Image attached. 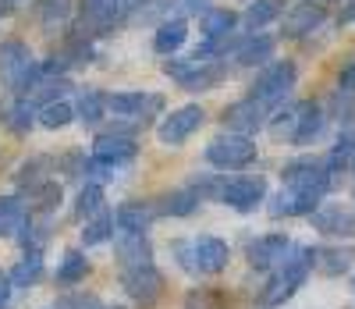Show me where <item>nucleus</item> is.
Masks as SVG:
<instances>
[{
	"mask_svg": "<svg viewBox=\"0 0 355 309\" xmlns=\"http://www.w3.org/2000/svg\"><path fill=\"white\" fill-rule=\"evenodd\" d=\"M331 185H334V174L327 171V164L316 167L306 178L284 181V189L270 203V217H309V213L323 203V196L331 192Z\"/></svg>",
	"mask_w": 355,
	"mask_h": 309,
	"instance_id": "1",
	"label": "nucleus"
},
{
	"mask_svg": "<svg viewBox=\"0 0 355 309\" xmlns=\"http://www.w3.org/2000/svg\"><path fill=\"white\" fill-rule=\"evenodd\" d=\"M0 78H4L8 89L18 92V97H28V92L36 89V82L43 78L40 65L33 60V50H28L21 40L0 43Z\"/></svg>",
	"mask_w": 355,
	"mask_h": 309,
	"instance_id": "2",
	"label": "nucleus"
},
{
	"mask_svg": "<svg viewBox=\"0 0 355 309\" xmlns=\"http://www.w3.org/2000/svg\"><path fill=\"white\" fill-rule=\"evenodd\" d=\"M206 160L217 171H245V167L256 164V142L249 135H239V132L217 135L206 146Z\"/></svg>",
	"mask_w": 355,
	"mask_h": 309,
	"instance_id": "3",
	"label": "nucleus"
},
{
	"mask_svg": "<svg viewBox=\"0 0 355 309\" xmlns=\"http://www.w3.org/2000/svg\"><path fill=\"white\" fill-rule=\"evenodd\" d=\"M295 78H299V68H295L291 60H274L270 68H263L256 75V82L249 85V97L259 100L263 107H277V103H284V97L291 92Z\"/></svg>",
	"mask_w": 355,
	"mask_h": 309,
	"instance_id": "4",
	"label": "nucleus"
},
{
	"mask_svg": "<svg viewBox=\"0 0 355 309\" xmlns=\"http://www.w3.org/2000/svg\"><path fill=\"white\" fill-rule=\"evenodd\" d=\"M121 288L125 295L142 306V309H150L160 295H164V274L153 267V263H146V267H132V270H121Z\"/></svg>",
	"mask_w": 355,
	"mask_h": 309,
	"instance_id": "5",
	"label": "nucleus"
},
{
	"mask_svg": "<svg viewBox=\"0 0 355 309\" xmlns=\"http://www.w3.org/2000/svg\"><path fill=\"white\" fill-rule=\"evenodd\" d=\"M202 121H206V110H202L199 103L178 107V110H171L160 125H157V139H160L164 146H182L192 132L202 128Z\"/></svg>",
	"mask_w": 355,
	"mask_h": 309,
	"instance_id": "6",
	"label": "nucleus"
},
{
	"mask_svg": "<svg viewBox=\"0 0 355 309\" xmlns=\"http://www.w3.org/2000/svg\"><path fill=\"white\" fill-rule=\"evenodd\" d=\"M263 199H266V178H259V174L231 178V181H224V192H220V203L231 206V210H239V213L256 210Z\"/></svg>",
	"mask_w": 355,
	"mask_h": 309,
	"instance_id": "7",
	"label": "nucleus"
},
{
	"mask_svg": "<svg viewBox=\"0 0 355 309\" xmlns=\"http://www.w3.org/2000/svg\"><path fill=\"white\" fill-rule=\"evenodd\" d=\"M266 110H270V107H263L259 100L245 97L239 103L224 107V128L227 132H239V135H252V132H259L266 125Z\"/></svg>",
	"mask_w": 355,
	"mask_h": 309,
	"instance_id": "8",
	"label": "nucleus"
},
{
	"mask_svg": "<svg viewBox=\"0 0 355 309\" xmlns=\"http://www.w3.org/2000/svg\"><path fill=\"white\" fill-rule=\"evenodd\" d=\"M309 221L320 235H331V238H352L355 235V213L338 206V203H320L309 213Z\"/></svg>",
	"mask_w": 355,
	"mask_h": 309,
	"instance_id": "9",
	"label": "nucleus"
},
{
	"mask_svg": "<svg viewBox=\"0 0 355 309\" xmlns=\"http://www.w3.org/2000/svg\"><path fill=\"white\" fill-rule=\"evenodd\" d=\"M288 253H291L288 235H263V238L249 242V249H245V256H249V267H252V270H274V267H281V263H284V256H288Z\"/></svg>",
	"mask_w": 355,
	"mask_h": 309,
	"instance_id": "10",
	"label": "nucleus"
},
{
	"mask_svg": "<svg viewBox=\"0 0 355 309\" xmlns=\"http://www.w3.org/2000/svg\"><path fill=\"white\" fill-rule=\"evenodd\" d=\"M114 253H117V263H121V270L153 263V245H150V238H146V231H117Z\"/></svg>",
	"mask_w": 355,
	"mask_h": 309,
	"instance_id": "11",
	"label": "nucleus"
},
{
	"mask_svg": "<svg viewBox=\"0 0 355 309\" xmlns=\"http://www.w3.org/2000/svg\"><path fill=\"white\" fill-rule=\"evenodd\" d=\"M323 18H327V8H323V4H313V0H306V4H295L291 11H284L281 28H284V36H288V40H299V36H309L313 28H320Z\"/></svg>",
	"mask_w": 355,
	"mask_h": 309,
	"instance_id": "12",
	"label": "nucleus"
},
{
	"mask_svg": "<svg viewBox=\"0 0 355 309\" xmlns=\"http://www.w3.org/2000/svg\"><path fill=\"white\" fill-rule=\"evenodd\" d=\"M135 139L132 135H121V132H103V135H96V142H93V157L96 160H103V164H110V167H121V164H132L135 160Z\"/></svg>",
	"mask_w": 355,
	"mask_h": 309,
	"instance_id": "13",
	"label": "nucleus"
},
{
	"mask_svg": "<svg viewBox=\"0 0 355 309\" xmlns=\"http://www.w3.org/2000/svg\"><path fill=\"white\" fill-rule=\"evenodd\" d=\"M192 253H196V270L199 274H220L231 260V249L227 242L217 238V235H199L192 238Z\"/></svg>",
	"mask_w": 355,
	"mask_h": 309,
	"instance_id": "14",
	"label": "nucleus"
},
{
	"mask_svg": "<svg viewBox=\"0 0 355 309\" xmlns=\"http://www.w3.org/2000/svg\"><path fill=\"white\" fill-rule=\"evenodd\" d=\"M157 213H160L157 206L132 199V203H121L114 210V221H117V231H150V224L157 221Z\"/></svg>",
	"mask_w": 355,
	"mask_h": 309,
	"instance_id": "15",
	"label": "nucleus"
},
{
	"mask_svg": "<svg viewBox=\"0 0 355 309\" xmlns=\"http://www.w3.org/2000/svg\"><path fill=\"white\" fill-rule=\"evenodd\" d=\"M274 50H277V43L270 40V36H263V33H252V36H245V40H239V47H234V60L239 65H266V60L274 57Z\"/></svg>",
	"mask_w": 355,
	"mask_h": 309,
	"instance_id": "16",
	"label": "nucleus"
},
{
	"mask_svg": "<svg viewBox=\"0 0 355 309\" xmlns=\"http://www.w3.org/2000/svg\"><path fill=\"white\" fill-rule=\"evenodd\" d=\"M146 103H150V97H146L142 89H125V92H110L107 97V110L114 117H139L142 121Z\"/></svg>",
	"mask_w": 355,
	"mask_h": 309,
	"instance_id": "17",
	"label": "nucleus"
},
{
	"mask_svg": "<svg viewBox=\"0 0 355 309\" xmlns=\"http://www.w3.org/2000/svg\"><path fill=\"white\" fill-rule=\"evenodd\" d=\"M323 125H327V114L320 110V103H313V100H306L302 103V117H299V128H295V146H309L313 139H320V132H323Z\"/></svg>",
	"mask_w": 355,
	"mask_h": 309,
	"instance_id": "18",
	"label": "nucleus"
},
{
	"mask_svg": "<svg viewBox=\"0 0 355 309\" xmlns=\"http://www.w3.org/2000/svg\"><path fill=\"white\" fill-rule=\"evenodd\" d=\"M33 221L21 199L15 196H0V235H21L25 224Z\"/></svg>",
	"mask_w": 355,
	"mask_h": 309,
	"instance_id": "19",
	"label": "nucleus"
},
{
	"mask_svg": "<svg viewBox=\"0 0 355 309\" xmlns=\"http://www.w3.org/2000/svg\"><path fill=\"white\" fill-rule=\"evenodd\" d=\"M189 40V25L182 18H174V22H160L157 25V36H153V50L157 53H174V50H182Z\"/></svg>",
	"mask_w": 355,
	"mask_h": 309,
	"instance_id": "20",
	"label": "nucleus"
},
{
	"mask_svg": "<svg viewBox=\"0 0 355 309\" xmlns=\"http://www.w3.org/2000/svg\"><path fill=\"white\" fill-rule=\"evenodd\" d=\"M202 199H199V192L192 189V185H185V189H174V192H167L164 199H160V213H167V217H189V213H196V206H199Z\"/></svg>",
	"mask_w": 355,
	"mask_h": 309,
	"instance_id": "21",
	"label": "nucleus"
},
{
	"mask_svg": "<svg viewBox=\"0 0 355 309\" xmlns=\"http://www.w3.org/2000/svg\"><path fill=\"white\" fill-rule=\"evenodd\" d=\"M220 78H224V65H220V60H199V65L192 68V75L182 82V89L185 92H206V89H214Z\"/></svg>",
	"mask_w": 355,
	"mask_h": 309,
	"instance_id": "22",
	"label": "nucleus"
},
{
	"mask_svg": "<svg viewBox=\"0 0 355 309\" xmlns=\"http://www.w3.org/2000/svg\"><path fill=\"white\" fill-rule=\"evenodd\" d=\"M114 228H117L114 213H110V210H100L96 217L85 221V228H82V245H85V249H93V245L110 242V238H114Z\"/></svg>",
	"mask_w": 355,
	"mask_h": 309,
	"instance_id": "23",
	"label": "nucleus"
},
{
	"mask_svg": "<svg viewBox=\"0 0 355 309\" xmlns=\"http://www.w3.org/2000/svg\"><path fill=\"white\" fill-rule=\"evenodd\" d=\"M121 11H125L121 0H85L82 4V15H85V22L93 28H110Z\"/></svg>",
	"mask_w": 355,
	"mask_h": 309,
	"instance_id": "24",
	"label": "nucleus"
},
{
	"mask_svg": "<svg viewBox=\"0 0 355 309\" xmlns=\"http://www.w3.org/2000/svg\"><path fill=\"white\" fill-rule=\"evenodd\" d=\"M352 260H355V253L348 249H316V270L323 274V277H341V274H348V267H352Z\"/></svg>",
	"mask_w": 355,
	"mask_h": 309,
	"instance_id": "25",
	"label": "nucleus"
},
{
	"mask_svg": "<svg viewBox=\"0 0 355 309\" xmlns=\"http://www.w3.org/2000/svg\"><path fill=\"white\" fill-rule=\"evenodd\" d=\"M43 277V253L40 249H28L25 260H18V267L11 270V285L15 288H33Z\"/></svg>",
	"mask_w": 355,
	"mask_h": 309,
	"instance_id": "26",
	"label": "nucleus"
},
{
	"mask_svg": "<svg viewBox=\"0 0 355 309\" xmlns=\"http://www.w3.org/2000/svg\"><path fill=\"white\" fill-rule=\"evenodd\" d=\"M103 203H107V196H103V185H96V181H85V185H82V192H78V199H75V217H78V221L96 217L100 210H107Z\"/></svg>",
	"mask_w": 355,
	"mask_h": 309,
	"instance_id": "27",
	"label": "nucleus"
},
{
	"mask_svg": "<svg viewBox=\"0 0 355 309\" xmlns=\"http://www.w3.org/2000/svg\"><path fill=\"white\" fill-rule=\"evenodd\" d=\"M107 110V97L100 89H82L78 92V103H75V117L82 121V125H96V121L103 117Z\"/></svg>",
	"mask_w": 355,
	"mask_h": 309,
	"instance_id": "28",
	"label": "nucleus"
},
{
	"mask_svg": "<svg viewBox=\"0 0 355 309\" xmlns=\"http://www.w3.org/2000/svg\"><path fill=\"white\" fill-rule=\"evenodd\" d=\"M85 274H89V260H85L78 249H68V253L61 256V267H57V285L71 288V285L85 281Z\"/></svg>",
	"mask_w": 355,
	"mask_h": 309,
	"instance_id": "29",
	"label": "nucleus"
},
{
	"mask_svg": "<svg viewBox=\"0 0 355 309\" xmlns=\"http://www.w3.org/2000/svg\"><path fill=\"white\" fill-rule=\"evenodd\" d=\"M277 18H284V4H281V0H256V4H249V11H245L249 33H259L263 25H270Z\"/></svg>",
	"mask_w": 355,
	"mask_h": 309,
	"instance_id": "30",
	"label": "nucleus"
},
{
	"mask_svg": "<svg viewBox=\"0 0 355 309\" xmlns=\"http://www.w3.org/2000/svg\"><path fill=\"white\" fill-rule=\"evenodd\" d=\"M234 22H239V15L227 11V8H210L202 15V36L206 40H220V36H231Z\"/></svg>",
	"mask_w": 355,
	"mask_h": 309,
	"instance_id": "31",
	"label": "nucleus"
},
{
	"mask_svg": "<svg viewBox=\"0 0 355 309\" xmlns=\"http://www.w3.org/2000/svg\"><path fill=\"white\" fill-rule=\"evenodd\" d=\"M295 292H299V288H295V285L288 281L284 274H274V277H270V285L263 288L259 302H263L266 309H277V306H284V302H288V299H291Z\"/></svg>",
	"mask_w": 355,
	"mask_h": 309,
	"instance_id": "32",
	"label": "nucleus"
},
{
	"mask_svg": "<svg viewBox=\"0 0 355 309\" xmlns=\"http://www.w3.org/2000/svg\"><path fill=\"white\" fill-rule=\"evenodd\" d=\"M33 125H36V103L28 100V97H21V100L8 110V128H11L15 135H25Z\"/></svg>",
	"mask_w": 355,
	"mask_h": 309,
	"instance_id": "33",
	"label": "nucleus"
},
{
	"mask_svg": "<svg viewBox=\"0 0 355 309\" xmlns=\"http://www.w3.org/2000/svg\"><path fill=\"white\" fill-rule=\"evenodd\" d=\"M50 167V160L46 157H36V160H28V164H21L18 167V178H15V185L18 189H28V192H36L40 185H46L50 178H43V171Z\"/></svg>",
	"mask_w": 355,
	"mask_h": 309,
	"instance_id": "34",
	"label": "nucleus"
},
{
	"mask_svg": "<svg viewBox=\"0 0 355 309\" xmlns=\"http://www.w3.org/2000/svg\"><path fill=\"white\" fill-rule=\"evenodd\" d=\"M68 15H71V0H43L40 4V22L46 33H57L68 22Z\"/></svg>",
	"mask_w": 355,
	"mask_h": 309,
	"instance_id": "35",
	"label": "nucleus"
},
{
	"mask_svg": "<svg viewBox=\"0 0 355 309\" xmlns=\"http://www.w3.org/2000/svg\"><path fill=\"white\" fill-rule=\"evenodd\" d=\"M71 117H75V107H68L64 100H53V103L40 107V125H43V128H50V132L71 125Z\"/></svg>",
	"mask_w": 355,
	"mask_h": 309,
	"instance_id": "36",
	"label": "nucleus"
},
{
	"mask_svg": "<svg viewBox=\"0 0 355 309\" xmlns=\"http://www.w3.org/2000/svg\"><path fill=\"white\" fill-rule=\"evenodd\" d=\"M352 157H355V128H345L341 139H338V146L331 149V157H327V171L338 174L341 167L352 164Z\"/></svg>",
	"mask_w": 355,
	"mask_h": 309,
	"instance_id": "37",
	"label": "nucleus"
},
{
	"mask_svg": "<svg viewBox=\"0 0 355 309\" xmlns=\"http://www.w3.org/2000/svg\"><path fill=\"white\" fill-rule=\"evenodd\" d=\"M185 309H227V295L220 288H192L185 295Z\"/></svg>",
	"mask_w": 355,
	"mask_h": 309,
	"instance_id": "38",
	"label": "nucleus"
},
{
	"mask_svg": "<svg viewBox=\"0 0 355 309\" xmlns=\"http://www.w3.org/2000/svg\"><path fill=\"white\" fill-rule=\"evenodd\" d=\"M299 117H302V103H295V107H288V110H277L274 114V121H270V132L277 135V139H295V128H299Z\"/></svg>",
	"mask_w": 355,
	"mask_h": 309,
	"instance_id": "39",
	"label": "nucleus"
},
{
	"mask_svg": "<svg viewBox=\"0 0 355 309\" xmlns=\"http://www.w3.org/2000/svg\"><path fill=\"white\" fill-rule=\"evenodd\" d=\"M64 89H68V82H64V78H57V82H53V78H40V82H36V89L28 92V100L40 103V107H46V103H53L57 97H61Z\"/></svg>",
	"mask_w": 355,
	"mask_h": 309,
	"instance_id": "40",
	"label": "nucleus"
},
{
	"mask_svg": "<svg viewBox=\"0 0 355 309\" xmlns=\"http://www.w3.org/2000/svg\"><path fill=\"white\" fill-rule=\"evenodd\" d=\"M33 199H36V206H40L43 213H53V210H57V203H61V185H57V181L40 185V189L33 192Z\"/></svg>",
	"mask_w": 355,
	"mask_h": 309,
	"instance_id": "41",
	"label": "nucleus"
},
{
	"mask_svg": "<svg viewBox=\"0 0 355 309\" xmlns=\"http://www.w3.org/2000/svg\"><path fill=\"white\" fill-rule=\"evenodd\" d=\"M192 189L199 192V199H220L224 181L217 174H199V178H192Z\"/></svg>",
	"mask_w": 355,
	"mask_h": 309,
	"instance_id": "42",
	"label": "nucleus"
},
{
	"mask_svg": "<svg viewBox=\"0 0 355 309\" xmlns=\"http://www.w3.org/2000/svg\"><path fill=\"white\" fill-rule=\"evenodd\" d=\"M316 167H323L316 157H299V160H291V164H284V171H281V178L284 181H295V178H306V174H313Z\"/></svg>",
	"mask_w": 355,
	"mask_h": 309,
	"instance_id": "43",
	"label": "nucleus"
},
{
	"mask_svg": "<svg viewBox=\"0 0 355 309\" xmlns=\"http://www.w3.org/2000/svg\"><path fill=\"white\" fill-rule=\"evenodd\" d=\"M57 309H103L96 295H85V292H75V295H64L57 302Z\"/></svg>",
	"mask_w": 355,
	"mask_h": 309,
	"instance_id": "44",
	"label": "nucleus"
},
{
	"mask_svg": "<svg viewBox=\"0 0 355 309\" xmlns=\"http://www.w3.org/2000/svg\"><path fill=\"white\" fill-rule=\"evenodd\" d=\"M174 256H178V263H182V270L199 274V270H196V253H192V242H174Z\"/></svg>",
	"mask_w": 355,
	"mask_h": 309,
	"instance_id": "45",
	"label": "nucleus"
},
{
	"mask_svg": "<svg viewBox=\"0 0 355 309\" xmlns=\"http://www.w3.org/2000/svg\"><path fill=\"white\" fill-rule=\"evenodd\" d=\"M338 92H345V97L355 100V60H348V65L341 68V75H338Z\"/></svg>",
	"mask_w": 355,
	"mask_h": 309,
	"instance_id": "46",
	"label": "nucleus"
},
{
	"mask_svg": "<svg viewBox=\"0 0 355 309\" xmlns=\"http://www.w3.org/2000/svg\"><path fill=\"white\" fill-rule=\"evenodd\" d=\"M11 274H4L0 270V309H8V302H11Z\"/></svg>",
	"mask_w": 355,
	"mask_h": 309,
	"instance_id": "47",
	"label": "nucleus"
},
{
	"mask_svg": "<svg viewBox=\"0 0 355 309\" xmlns=\"http://www.w3.org/2000/svg\"><path fill=\"white\" fill-rule=\"evenodd\" d=\"M182 11L185 15H206L210 11V0H182Z\"/></svg>",
	"mask_w": 355,
	"mask_h": 309,
	"instance_id": "48",
	"label": "nucleus"
},
{
	"mask_svg": "<svg viewBox=\"0 0 355 309\" xmlns=\"http://www.w3.org/2000/svg\"><path fill=\"white\" fill-rule=\"evenodd\" d=\"M341 22H355V0H348V8L341 11Z\"/></svg>",
	"mask_w": 355,
	"mask_h": 309,
	"instance_id": "49",
	"label": "nucleus"
},
{
	"mask_svg": "<svg viewBox=\"0 0 355 309\" xmlns=\"http://www.w3.org/2000/svg\"><path fill=\"white\" fill-rule=\"evenodd\" d=\"M142 4H150V0H121L125 11H135V8H142Z\"/></svg>",
	"mask_w": 355,
	"mask_h": 309,
	"instance_id": "50",
	"label": "nucleus"
},
{
	"mask_svg": "<svg viewBox=\"0 0 355 309\" xmlns=\"http://www.w3.org/2000/svg\"><path fill=\"white\" fill-rule=\"evenodd\" d=\"M320 4H338V0H320Z\"/></svg>",
	"mask_w": 355,
	"mask_h": 309,
	"instance_id": "51",
	"label": "nucleus"
},
{
	"mask_svg": "<svg viewBox=\"0 0 355 309\" xmlns=\"http://www.w3.org/2000/svg\"><path fill=\"white\" fill-rule=\"evenodd\" d=\"M103 309H121V306H103Z\"/></svg>",
	"mask_w": 355,
	"mask_h": 309,
	"instance_id": "52",
	"label": "nucleus"
},
{
	"mask_svg": "<svg viewBox=\"0 0 355 309\" xmlns=\"http://www.w3.org/2000/svg\"><path fill=\"white\" fill-rule=\"evenodd\" d=\"M352 292H355V281H352Z\"/></svg>",
	"mask_w": 355,
	"mask_h": 309,
	"instance_id": "53",
	"label": "nucleus"
}]
</instances>
